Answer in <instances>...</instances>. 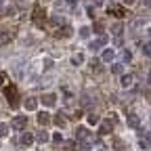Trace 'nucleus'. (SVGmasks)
Returning <instances> with one entry per match:
<instances>
[{"mask_svg": "<svg viewBox=\"0 0 151 151\" xmlns=\"http://www.w3.org/2000/svg\"><path fill=\"white\" fill-rule=\"evenodd\" d=\"M94 32H97L99 36H103V25H101V23H97V25H94Z\"/></svg>", "mask_w": 151, "mask_h": 151, "instance_id": "obj_30", "label": "nucleus"}, {"mask_svg": "<svg viewBox=\"0 0 151 151\" xmlns=\"http://www.w3.org/2000/svg\"><path fill=\"white\" fill-rule=\"evenodd\" d=\"M0 137H9V126L6 124H0Z\"/></svg>", "mask_w": 151, "mask_h": 151, "instance_id": "obj_23", "label": "nucleus"}, {"mask_svg": "<svg viewBox=\"0 0 151 151\" xmlns=\"http://www.w3.org/2000/svg\"><path fill=\"white\" fill-rule=\"evenodd\" d=\"M38 141H40V143H46V141H48V134H46L44 130H40V132H38Z\"/></svg>", "mask_w": 151, "mask_h": 151, "instance_id": "obj_22", "label": "nucleus"}, {"mask_svg": "<svg viewBox=\"0 0 151 151\" xmlns=\"http://www.w3.org/2000/svg\"><path fill=\"white\" fill-rule=\"evenodd\" d=\"M111 130H113V122H111V120L101 122V128H99V132H101V134H109Z\"/></svg>", "mask_w": 151, "mask_h": 151, "instance_id": "obj_8", "label": "nucleus"}, {"mask_svg": "<svg viewBox=\"0 0 151 151\" xmlns=\"http://www.w3.org/2000/svg\"><path fill=\"white\" fill-rule=\"evenodd\" d=\"M86 13H88V17H94V4H90V2H88V6H86Z\"/></svg>", "mask_w": 151, "mask_h": 151, "instance_id": "obj_27", "label": "nucleus"}, {"mask_svg": "<svg viewBox=\"0 0 151 151\" xmlns=\"http://www.w3.org/2000/svg\"><path fill=\"white\" fill-rule=\"evenodd\" d=\"M69 32H71V29H69V27H67V25H65V29H63V32H61V36H69Z\"/></svg>", "mask_w": 151, "mask_h": 151, "instance_id": "obj_35", "label": "nucleus"}, {"mask_svg": "<svg viewBox=\"0 0 151 151\" xmlns=\"http://www.w3.org/2000/svg\"><path fill=\"white\" fill-rule=\"evenodd\" d=\"M107 9H109V13H113L116 17H126V11H124V6H120V4L109 2V4H107Z\"/></svg>", "mask_w": 151, "mask_h": 151, "instance_id": "obj_4", "label": "nucleus"}, {"mask_svg": "<svg viewBox=\"0 0 151 151\" xmlns=\"http://www.w3.org/2000/svg\"><path fill=\"white\" fill-rule=\"evenodd\" d=\"M128 126L130 128H139L141 126V120H139L137 113H128Z\"/></svg>", "mask_w": 151, "mask_h": 151, "instance_id": "obj_10", "label": "nucleus"}, {"mask_svg": "<svg viewBox=\"0 0 151 151\" xmlns=\"http://www.w3.org/2000/svg\"><path fill=\"white\" fill-rule=\"evenodd\" d=\"M103 2H105V0H92V4H97V6H101Z\"/></svg>", "mask_w": 151, "mask_h": 151, "instance_id": "obj_36", "label": "nucleus"}, {"mask_svg": "<svg viewBox=\"0 0 151 151\" xmlns=\"http://www.w3.org/2000/svg\"><path fill=\"white\" fill-rule=\"evenodd\" d=\"M4 78H6V76H4V73H0V84H4Z\"/></svg>", "mask_w": 151, "mask_h": 151, "instance_id": "obj_38", "label": "nucleus"}, {"mask_svg": "<svg viewBox=\"0 0 151 151\" xmlns=\"http://www.w3.org/2000/svg\"><path fill=\"white\" fill-rule=\"evenodd\" d=\"M111 73H116V76H122V73H124V67H122V63H113V65H111Z\"/></svg>", "mask_w": 151, "mask_h": 151, "instance_id": "obj_19", "label": "nucleus"}, {"mask_svg": "<svg viewBox=\"0 0 151 151\" xmlns=\"http://www.w3.org/2000/svg\"><path fill=\"white\" fill-rule=\"evenodd\" d=\"M38 122H40L42 126H46V124L50 122V116H48L46 111H40V113H38Z\"/></svg>", "mask_w": 151, "mask_h": 151, "instance_id": "obj_16", "label": "nucleus"}, {"mask_svg": "<svg viewBox=\"0 0 151 151\" xmlns=\"http://www.w3.org/2000/svg\"><path fill=\"white\" fill-rule=\"evenodd\" d=\"M143 52H145L147 57H151V44H149V42H143Z\"/></svg>", "mask_w": 151, "mask_h": 151, "instance_id": "obj_24", "label": "nucleus"}, {"mask_svg": "<svg viewBox=\"0 0 151 151\" xmlns=\"http://www.w3.org/2000/svg\"><path fill=\"white\" fill-rule=\"evenodd\" d=\"M122 59H124V61H130V59H132V52H130V50H122Z\"/></svg>", "mask_w": 151, "mask_h": 151, "instance_id": "obj_26", "label": "nucleus"}, {"mask_svg": "<svg viewBox=\"0 0 151 151\" xmlns=\"http://www.w3.org/2000/svg\"><path fill=\"white\" fill-rule=\"evenodd\" d=\"M67 4L69 6H76V4H78V0H67Z\"/></svg>", "mask_w": 151, "mask_h": 151, "instance_id": "obj_37", "label": "nucleus"}, {"mask_svg": "<svg viewBox=\"0 0 151 151\" xmlns=\"http://www.w3.org/2000/svg\"><path fill=\"white\" fill-rule=\"evenodd\" d=\"M52 141H55V143H63V137L59 134V132H55V134H52Z\"/></svg>", "mask_w": 151, "mask_h": 151, "instance_id": "obj_28", "label": "nucleus"}, {"mask_svg": "<svg viewBox=\"0 0 151 151\" xmlns=\"http://www.w3.org/2000/svg\"><path fill=\"white\" fill-rule=\"evenodd\" d=\"M44 61H46V63H44V67H46V69H50V67H52V61H50V59H44Z\"/></svg>", "mask_w": 151, "mask_h": 151, "instance_id": "obj_34", "label": "nucleus"}, {"mask_svg": "<svg viewBox=\"0 0 151 151\" xmlns=\"http://www.w3.org/2000/svg\"><path fill=\"white\" fill-rule=\"evenodd\" d=\"M149 36H151V27H149Z\"/></svg>", "mask_w": 151, "mask_h": 151, "instance_id": "obj_42", "label": "nucleus"}, {"mask_svg": "<svg viewBox=\"0 0 151 151\" xmlns=\"http://www.w3.org/2000/svg\"><path fill=\"white\" fill-rule=\"evenodd\" d=\"M11 42V36L6 34V32H0V46H4V44H9Z\"/></svg>", "mask_w": 151, "mask_h": 151, "instance_id": "obj_20", "label": "nucleus"}, {"mask_svg": "<svg viewBox=\"0 0 151 151\" xmlns=\"http://www.w3.org/2000/svg\"><path fill=\"white\" fill-rule=\"evenodd\" d=\"M84 63V55L82 52H76V55H71V65H76V67H78V65H82Z\"/></svg>", "mask_w": 151, "mask_h": 151, "instance_id": "obj_13", "label": "nucleus"}, {"mask_svg": "<svg viewBox=\"0 0 151 151\" xmlns=\"http://www.w3.org/2000/svg\"><path fill=\"white\" fill-rule=\"evenodd\" d=\"M90 67H92V71H97V73H101V59H90Z\"/></svg>", "mask_w": 151, "mask_h": 151, "instance_id": "obj_18", "label": "nucleus"}, {"mask_svg": "<svg viewBox=\"0 0 151 151\" xmlns=\"http://www.w3.org/2000/svg\"><path fill=\"white\" fill-rule=\"evenodd\" d=\"M0 13H2V15H13V9L9 6V9H2V11H0Z\"/></svg>", "mask_w": 151, "mask_h": 151, "instance_id": "obj_31", "label": "nucleus"}, {"mask_svg": "<svg viewBox=\"0 0 151 151\" xmlns=\"http://www.w3.org/2000/svg\"><path fill=\"white\" fill-rule=\"evenodd\" d=\"M55 124L59 126V128H63V126L67 124V120H65V116H63V113H57V116H55Z\"/></svg>", "mask_w": 151, "mask_h": 151, "instance_id": "obj_17", "label": "nucleus"}, {"mask_svg": "<svg viewBox=\"0 0 151 151\" xmlns=\"http://www.w3.org/2000/svg\"><path fill=\"white\" fill-rule=\"evenodd\" d=\"M4 97H6L9 103L15 107V105H17V88H15V86H4Z\"/></svg>", "mask_w": 151, "mask_h": 151, "instance_id": "obj_1", "label": "nucleus"}, {"mask_svg": "<svg viewBox=\"0 0 151 151\" xmlns=\"http://www.w3.org/2000/svg\"><path fill=\"white\" fill-rule=\"evenodd\" d=\"M32 19H34V23H36V25H42V21L46 19V13H44V9L36 6V9H34V15H32Z\"/></svg>", "mask_w": 151, "mask_h": 151, "instance_id": "obj_2", "label": "nucleus"}, {"mask_svg": "<svg viewBox=\"0 0 151 151\" xmlns=\"http://www.w3.org/2000/svg\"><path fill=\"white\" fill-rule=\"evenodd\" d=\"M86 120H88V124H97L99 122V116H97V113H88Z\"/></svg>", "mask_w": 151, "mask_h": 151, "instance_id": "obj_21", "label": "nucleus"}, {"mask_svg": "<svg viewBox=\"0 0 151 151\" xmlns=\"http://www.w3.org/2000/svg\"><path fill=\"white\" fill-rule=\"evenodd\" d=\"M23 107H25L27 111H36V107H38V101H36L34 97H27V99L23 101Z\"/></svg>", "mask_w": 151, "mask_h": 151, "instance_id": "obj_9", "label": "nucleus"}, {"mask_svg": "<svg viewBox=\"0 0 151 151\" xmlns=\"http://www.w3.org/2000/svg\"><path fill=\"white\" fill-rule=\"evenodd\" d=\"M143 2H145V6H151V0H143Z\"/></svg>", "mask_w": 151, "mask_h": 151, "instance_id": "obj_40", "label": "nucleus"}, {"mask_svg": "<svg viewBox=\"0 0 151 151\" xmlns=\"http://www.w3.org/2000/svg\"><path fill=\"white\" fill-rule=\"evenodd\" d=\"M40 101H42V105L52 107V105L57 103V97H55V94H42V97H40Z\"/></svg>", "mask_w": 151, "mask_h": 151, "instance_id": "obj_7", "label": "nucleus"}, {"mask_svg": "<svg viewBox=\"0 0 151 151\" xmlns=\"http://www.w3.org/2000/svg\"><path fill=\"white\" fill-rule=\"evenodd\" d=\"M0 6H2V2H0Z\"/></svg>", "mask_w": 151, "mask_h": 151, "instance_id": "obj_43", "label": "nucleus"}, {"mask_svg": "<svg viewBox=\"0 0 151 151\" xmlns=\"http://www.w3.org/2000/svg\"><path fill=\"white\" fill-rule=\"evenodd\" d=\"M132 82H134V80H132V76H130V73H126V76L122 73V78H120V84H122L124 88H130V86H132Z\"/></svg>", "mask_w": 151, "mask_h": 151, "instance_id": "obj_11", "label": "nucleus"}, {"mask_svg": "<svg viewBox=\"0 0 151 151\" xmlns=\"http://www.w3.org/2000/svg\"><path fill=\"white\" fill-rule=\"evenodd\" d=\"M147 82H149V84H151V73H149V80H147Z\"/></svg>", "mask_w": 151, "mask_h": 151, "instance_id": "obj_41", "label": "nucleus"}, {"mask_svg": "<svg viewBox=\"0 0 151 151\" xmlns=\"http://www.w3.org/2000/svg\"><path fill=\"white\" fill-rule=\"evenodd\" d=\"M34 143V134H29V132H23V134H21V145L23 147H29Z\"/></svg>", "mask_w": 151, "mask_h": 151, "instance_id": "obj_12", "label": "nucleus"}, {"mask_svg": "<svg viewBox=\"0 0 151 151\" xmlns=\"http://www.w3.org/2000/svg\"><path fill=\"white\" fill-rule=\"evenodd\" d=\"M25 124H27V118H25V116H15L13 122H11V128H15V130H23Z\"/></svg>", "mask_w": 151, "mask_h": 151, "instance_id": "obj_3", "label": "nucleus"}, {"mask_svg": "<svg viewBox=\"0 0 151 151\" xmlns=\"http://www.w3.org/2000/svg\"><path fill=\"white\" fill-rule=\"evenodd\" d=\"M113 57H116V52H113L111 48H105L103 55H101V61H113Z\"/></svg>", "mask_w": 151, "mask_h": 151, "instance_id": "obj_14", "label": "nucleus"}, {"mask_svg": "<svg viewBox=\"0 0 151 151\" xmlns=\"http://www.w3.org/2000/svg\"><path fill=\"white\" fill-rule=\"evenodd\" d=\"M137 0H124V4H134Z\"/></svg>", "mask_w": 151, "mask_h": 151, "instance_id": "obj_39", "label": "nucleus"}, {"mask_svg": "<svg viewBox=\"0 0 151 151\" xmlns=\"http://www.w3.org/2000/svg\"><path fill=\"white\" fill-rule=\"evenodd\" d=\"M90 147H92L90 143H82V151H90Z\"/></svg>", "mask_w": 151, "mask_h": 151, "instance_id": "obj_32", "label": "nucleus"}, {"mask_svg": "<svg viewBox=\"0 0 151 151\" xmlns=\"http://www.w3.org/2000/svg\"><path fill=\"white\" fill-rule=\"evenodd\" d=\"M88 137H90L88 128H82V126H78V128H76V139H78V141H86Z\"/></svg>", "mask_w": 151, "mask_h": 151, "instance_id": "obj_5", "label": "nucleus"}, {"mask_svg": "<svg viewBox=\"0 0 151 151\" xmlns=\"http://www.w3.org/2000/svg\"><path fill=\"white\" fill-rule=\"evenodd\" d=\"M113 147H116V149H122V147H124V145H122V141H120V139H118V141H116V143H113Z\"/></svg>", "mask_w": 151, "mask_h": 151, "instance_id": "obj_33", "label": "nucleus"}, {"mask_svg": "<svg viewBox=\"0 0 151 151\" xmlns=\"http://www.w3.org/2000/svg\"><path fill=\"white\" fill-rule=\"evenodd\" d=\"M80 36H82V38H88V36H90V29H88V27H82V29H80Z\"/></svg>", "mask_w": 151, "mask_h": 151, "instance_id": "obj_29", "label": "nucleus"}, {"mask_svg": "<svg viewBox=\"0 0 151 151\" xmlns=\"http://www.w3.org/2000/svg\"><path fill=\"white\" fill-rule=\"evenodd\" d=\"M111 32L116 34V36H120V34H122V25H120V23H116V25H111Z\"/></svg>", "mask_w": 151, "mask_h": 151, "instance_id": "obj_25", "label": "nucleus"}, {"mask_svg": "<svg viewBox=\"0 0 151 151\" xmlns=\"http://www.w3.org/2000/svg\"><path fill=\"white\" fill-rule=\"evenodd\" d=\"M105 42H107V38H105V34H103V36L99 38V40H90V44H88V46H90V50H99Z\"/></svg>", "mask_w": 151, "mask_h": 151, "instance_id": "obj_6", "label": "nucleus"}, {"mask_svg": "<svg viewBox=\"0 0 151 151\" xmlns=\"http://www.w3.org/2000/svg\"><path fill=\"white\" fill-rule=\"evenodd\" d=\"M50 23H52L55 27H65V19H63V17H59V15H55V17L50 19Z\"/></svg>", "mask_w": 151, "mask_h": 151, "instance_id": "obj_15", "label": "nucleus"}]
</instances>
